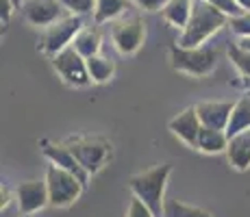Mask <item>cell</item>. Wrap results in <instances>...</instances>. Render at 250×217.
Segmentation results:
<instances>
[{
    "label": "cell",
    "instance_id": "484cf974",
    "mask_svg": "<svg viewBox=\"0 0 250 217\" xmlns=\"http://www.w3.org/2000/svg\"><path fill=\"white\" fill-rule=\"evenodd\" d=\"M126 217H157V215L152 213V211L148 209L142 200H139V197L133 196L131 204H128V211H126Z\"/></svg>",
    "mask_w": 250,
    "mask_h": 217
},
{
    "label": "cell",
    "instance_id": "d6a6232c",
    "mask_svg": "<svg viewBox=\"0 0 250 217\" xmlns=\"http://www.w3.org/2000/svg\"><path fill=\"white\" fill-rule=\"evenodd\" d=\"M244 135H246V139H248V143H250V130H246V133H244Z\"/></svg>",
    "mask_w": 250,
    "mask_h": 217
},
{
    "label": "cell",
    "instance_id": "d4e9b609",
    "mask_svg": "<svg viewBox=\"0 0 250 217\" xmlns=\"http://www.w3.org/2000/svg\"><path fill=\"white\" fill-rule=\"evenodd\" d=\"M229 24H230V31L237 33L239 37H250V11H246L239 18H230Z\"/></svg>",
    "mask_w": 250,
    "mask_h": 217
},
{
    "label": "cell",
    "instance_id": "ba28073f",
    "mask_svg": "<svg viewBox=\"0 0 250 217\" xmlns=\"http://www.w3.org/2000/svg\"><path fill=\"white\" fill-rule=\"evenodd\" d=\"M52 65L59 72V76L72 87H87L91 83V76L87 70V59L81 57L74 50V46L61 50L59 55L52 57Z\"/></svg>",
    "mask_w": 250,
    "mask_h": 217
},
{
    "label": "cell",
    "instance_id": "83f0119b",
    "mask_svg": "<svg viewBox=\"0 0 250 217\" xmlns=\"http://www.w3.org/2000/svg\"><path fill=\"white\" fill-rule=\"evenodd\" d=\"M0 9H2V11H0V16H2V28L7 26L9 24V18H11V11L16 7H13L11 4V0H0Z\"/></svg>",
    "mask_w": 250,
    "mask_h": 217
},
{
    "label": "cell",
    "instance_id": "3957f363",
    "mask_svg": "<svg viewBox=\"0 0 250 217\" xmlns=\"http://www.w3.org/2000/svg\"><path fill=\"white\" fill-rule=\"evenodd\" d=\"M170 63L176 72L196 76V79H205L218 65V50L211 46L200 48H183L179 43L170 46Z\"/></svg>",
    "mask_w": 250,
    "mask_h": 217
},
{
    "label": "cell",
    "instance_id": "7c38bea8",
    "mask_svg": "<svg viewBox=\"0 0 250 217\" xmlns=\"http://www.w3.org/2000/svg\"><path fill=\"white\" fill-rule=\"evenodd\" d=\"M233 102H200L196 104V113L205 128L213 130H227L230 113H233Z\"/></svg>",
    "mask_w": 250,
    "mask_h": 217
},
{
    "label": "cell",
    "instance_id": "5bb4252c",
    "mask_svg": "<svg viewBox=\"0 0 250 217\" xmlns=\"http://www.w3.org/2000/svg\"><path fill=\"white\" fill-rule=\"evenodd\" d=\"M250 130V96H242V98L235 102L233 107V113H230V119H229V126H227V137L233 139L237 135L246 133Z\"/></svg>",
    "mask_w": 250,
    "mask_h": 217
},
{
    "label": "cell",
    "instance_id": "6da1fadb",
    "mask_svg": "<svg viewBox=\"0 0 250 217\" xmlns=\"http://www.w3.org/2000/svg\"><path fill=\"white\" fill-rule=\"evenodd\" d=\"M229 24V18L222 11L209 4L207 0H194L189 24L179 37V46L183 48H200L213 33Z\"/></svg>",
    "mask_w": 250,
    "mask_h": 217
},
{
    "label": "cell",
    "instance_id": "52a82bcc",
    "mask_svg": "<svg viewBox=\"0 0 250 217\" xmlns=\"http://www.w3.org/2000/svg\"><path fill=\"white\" fill-rule=\"evenodd\" d=\"M111 39L120 55H135L146 39V24L139 16H128L111 24Z\"/></svg>",
    "mask_w": 250,
    "mask_h": 217
},
{
    "label": "cell",
    "instance_id": "ffe728a7",
    "mask_svg": "<svg viewBox=\"0 0 250 217\" xmlns=\"http://www.w3.org/2000/svg\"><path fill=\"white\" fill-rule=\"evenodd\" d=\"M87 70H89V76H91V83H107L109 79L113 76L115 72V65L111 59H107V57H89L87 59Z\"/></svg>",
    "mask_w": 250,
    "mask_h": 217
},
{
    "label": "cell",
    "instance_id": "8992f818",
    "mask_svg": "<svg viewBox=\"0 0 250 217\" xmlns=\"http://www.w3.org/2000/svg\"><path fill=\"white\" fill-rule=\"evenodd\" d=\"M81 31H83V20H81V16H68L46 28L40 48L46 55L55 57V55H59L61 50L70 48L72 41L76 39V35H79Z\"/></svg>",
    "mask_w": 250,
    "mask_h": 217
},
{
    "label": "cell",
    "instance_id": "8fae6325",
    "mask_svg": "<svg viewBox=\"0 0 250 217\" xmlns=\"http://www.w3.org/2000/svg\"><path fill=\"white\" fill-rule=\"evenodd\" d=\"M167 126H170L172 135H176L187 148H191V150L198 148V135H200V130H203V124H200V119H198L196 107L185 109L183 113L176 115L174 119H170Z\"/></svg>",
    "mask_w": 250,
    "mask_h": 217
},
{
    "label": "cell",
    "instance_id": "44dd1931",
    "mask_svg": "<svg viewBox=\"0 0 250 217\" xmlns=\"http://www.w3.org/2000/svg\"><path fill=\"white\" fill-rule=\"evenodd\" d=\"M163 217H213L209 211L200 206H189L179 200H166L163 204Z\"/></svg>",
    "mask_w": 250,
    "mask_h": 217
},
{
    "label": "cell",
    "instance_id": "4fadbf2b",
    "mask_svg": "<svg viewBox=\"0 0 250 217\" xmlns=\"http://www.w3.org/2000/svg\"><path fill=\"white\" fill-rule=\"evenodd\" d=\"M42 152H44V157L52 163V165H57V167H61V170L74 174L83 185H87L89 174L83 170V165H81L79 161H76V157L72 154V150L68 146H52V143H46Z\"/></svg>",
    "mask_w": 250,
    "mask_h": 217
},
{
    "label": "cell",
    "instance_id": "d6986e66",
    "mask_svg": "<svg viewBox=\"0 0 250 217\" xmlns=\"http://www.w3.org/2000/svg\"><path fill=\"white\" fill-rule=\"evenodd\" d=\"M74 50L79 52L81 57L89 59V57H96L100 52V33L96 28H83V31L76 35V39L72 41Z\"/></svg>",
    "mask_w": 250,
    "mask_h": 217
},
{
    "label": "cell",
    "instance_id": "ac0fdd59",
    "mask_svg": "<svg viewBox=\"0 0 250 217\" xmlns=\"http://www.w3.org/2000/svg\"><path fill=\"white\" fill-rule=\"evenodd\" d=\"M128 7H131V0H96L94 20H96V24L115 20V18L122 16Z\"/></svg>",
    "mask_w": 250,
    "mask_h": 217
},
{
    "label": "cell",
    "instance_id": "4316f807",
    "mask_svg": "<svg viewBox=\"0 0 250 217\" xmlns=\"http://www.w3.org/2000/svg\"><path fill=\"white\" fill-rule=\"evenodd\" d=\"M135 2L144 9V11H161L170 0H135Z\"/></svg>",
    "mask_w": 250,
    "mask_h": 217
},
{
    "label": "cell",
    "instance_id": "30bf717a",
    "mask_svg": "<svg viewBox=\"0 0 250 217\" xmlns=\"http://www.w3.org/2000/svg\"><path fill=\"white\" fill-rule=\"evenodd\" d=\"M16 200H18V206H20L22 215H33V213H37V211H42L46 204H50L46 180L22 182L16 191Z\"/></svg>",
    "mask_w": 250,
    "mask_h": 217
},
{
    "label": "cell",
    "instance_id": "7402d4cb",
    "mask_svg": "<svg viewBox=\"0 0 250 217\" xmlns=\"http://www.w3.org/2000/svg\"><path fill=\"white\" fill-rule=\"evenodd\" d=\"M229 55H230V61L235 63V67H237L244 76H248L250 79V52L242 50L237 43H233V46L229 48Z\"/></svg>",
    "mask_w": 250,
    "mask_h": 217
},
{
    "label": "cell",
    "instance_id": "9c48e42d",
    "mask_svg": "<svg viewBox=\"0 0 250 217\" xmlns=\"http://www.w3.org/2000/svg\"><path fill=\"white\" fill-rule=\"evenodd\" d=\"M68 9L61 4V0H24L22 13L28 24L48 28L59 20H63V13Z\"/></svg>",
    "mask_w": 250,
    "mask_h": 217
},
{
    "label": "cell",
    "instance_id": "f1b7e54d",
    "mask_svg": "<svg viewBox=\"0 0 250 217\" xmlns=\"http://www.w3.org/2000/svg\"><path fill=\"white\" fill-rule=\"evenodd\" d=\"M237 46L242 48V50H246V52H250V37H242V39L237 41Z\"/></svg>",
    "mask_w": 250,
    "mask_h": 217
},
{
    "label": "cell",
    "instance_id": "7a4b0ae2",
    "mask_svg": "<svg viewBox=\"0 0 250 217\" xmlns=\"http://www.w3.org/2000/svg\"><path fill=\"white\" fill-rule=\"evenodd\" d=\"M170 174H172L170 163H161V165H155L146 172L135 174L128 180V189L133 191V196L139 197L157 217H163V204H166L163 194H166Z\"/></svg>",
    "mask_w": 250,
    "mask_h": 217
},
{
    "label": "cell",
    "instance_id": "9a60e30c",
    "mask_svg": "<svg viewBox=\"0 0 250 217\" xmlns=\"http://www.w3.org/2000/svg\"><path fill=\"white\" fill-rule=\"evenodd\" d=\"M191 9H194V0H170L161 9V13H163V20L170 26L185 31V26L189 24V18H191Z\"/></svg>",
    "mask_w": 250,
    "mask_h": 217
},
{
    "label": "cell",
    "instance_id": "2e32d148",
    "mask_svg": "<svg viewBox=\"0 0 250 217\" xmlns=\"http://www.w3.org/2000/svg\"><path fill=\"white\" fill-rule=\"evenodd\" d=\"M227 157L230 161V165L239 172H246L250 167V143L246 139V135H237L229 141V148H227Z\"/></svg>",
    "mask_w": 250,
    "mask_h": 217
},
{
    "label": "cell",
    "instance_id": "cb8c5ba5",
    "mask_svg": "<svg viewBox=\"0 0 250 217\" xmlns=\"http://www.w3.org/2000/svg\"><path fill=\"white\" fill-rule=\"evenodd\" d=\"M61 4L72 11V16H85L96 9V0H61Z\"/></svg>",
    "mask_w": 250,
    "mask_h": 217
},
{
    "label": "cell",
    "instance_id": "603a6c76",
    "mask_svg": "<svg viewBox=\"0 0 250 217\" xmlns=\"http://www.w3.org/2000/svg\"><path fill=\"white\" fill-rule=\"evenodd\" d=\"M207 2L213 4L218 11H222L224 16L229 18V20H230V18H239V16H244V13H246V11H244V9L237 4V0H207Z\"/></svg>",
    "mask_w": 250,
    "mask_h": 217
},
{
    "label": "cell",
    "instance_id": "836d02e7",
    "mask_svg": "<svg viewBox=\"0 0 250 217\" xmlns=\"http://www.w3.org/2000/svg\"><path fill=\"white\" fill-rule=\"evenodd\" d=\"M26 217H28V215H26Z\"/></svg>",
    "mask_w": 250,
    "mask_h": 217
},
{
    "label": "cell",
    "instance_id": "277c9868",
    "mask_svg": "<svg viewBox=\"0 0 250 217\" xmlns=\"http://www.w3.org/2000/svg\"><path fill=\"white\" fill-rule=\"evenodd\" d=\"M68 148L89 176L103 170L113 152V146L103 137H74L70 139Z\"/></svg>",
    "mask_w": 250,
    "mask_h": 217
},
{
    "label": "cell",
    "instance_id": "e0dca14e",
    "mask_svg": "<svg viewBox=\"0 0 250 217\" xmlns=\"http://www.w3.org/2000/svg\"><path fill=\"white\" fill-rule=\"evenodd\" d=\"M230 139L227 137L224 130H213V128H205L200 130L198 135V148L196 150L205 152V154H220V152H227Z\"/></svg>",
    "mask_w": 250,
    "mask_h": 217
},
{
    "label": "cell",
    "instance_id": "5b68a950",
    "mask_svg": "<svg viewBox=\"0 0 250 217\" xmlns=\"http://www.w3.org/2000/svg\"><path fill=\"white\" fill-rule=\"evenodd\" d=\"M46 185L52 206H70L74 200H79V196L85 189V185L74 174L61 170V167L52 165V163L46 170Z\"/></svg>",
    "mask_w": 250,
    "mask_h": 217
},
{
    "label": "cell",
    "instance_id": "f546056e",
    "mask_svg": "<svg viewBox=\"0 0 250 217\" xmlns=\"http://www.w3.org/2000/svg\"><path fill=\"white\" fill-rule=\"evenodd\" d=\"M9 200H11V196H9V189H7V187H2V209L9 204Z\"/></svg>",
    "mask_w": 250,
    "mask_h": 217
},
{
    "label": "cell",
    "instance_id": "1f68e13d",
    "mask_svg": "<svg viewBox=\"0 0 250 217\" xmlns=\"http://www.w3.org/2000/svg\"><path fill=\"white\" fill-rule=\"evenodd\" d=\"M11 4H13L16 9H22V7H24V0H11Z\"/></svg>",
    "mask_w": 250,
    "mask_h": 217
},
{
    "label": "cell",
    "instance_id": "4dcf8cb0",
    "mask_svg": "<svg viewBox=\"0 0 250 217\" xmlns=\"http://www.w3.org/2000/svg\"><path fill=\"white\" fill-rule=\"evenodd\" d=\"M237 4L244 9V11H250V0H237Z\"/></svg>",
    "mask_w": 250,
    "mask_h": 217
}]
</instances>
